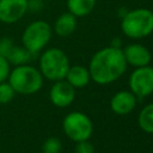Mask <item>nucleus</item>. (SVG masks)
<instances>
[{
    "label": "nucleus",
    "instance_id": "9b49d317",
    "mask_svg": "<svg viewBox=\"0 0 153 153\" xmlns=\"http://www.w3.org/2000/svg\"><path fill=\"white\" fill-rule=\"evenodd\" d=\"M122 51H123L127 65H131L134 67L147 66L152 60V55L149 50L145 45L139 43L128 44Z\"/></svg>",
    "mask_w": 153,
    "mask_h": 153
},
{
    "label": "nucleus",
    "instance_id": "9d476101",
    "mask_svg": "<svg viewBox=\"0 0 153 153\" xmlns=\"http://www.w3.org/2000/svg\"><path fill=\"white\" fill-rule=\"evenodd\" d=\"M75 88L66 80H57L50 90V100L57 108H66L73 103Z\"/></svg>",
    "mask_w": 153,
    "mask_h": 153
},
{
    "label": "nucleus",
    "instance_id": "7ed1b4c3",
    "mask_svg": "<svg viewBox=\"0 0 153 153\" xmlns=\"http://www.w3.org/2000/svg\"><path fill=\"white\" fill-rule=\"evenodd\" d=\"M41 73L49 80L57 81L66 78L69 69V60L67 55L57 48L48 49L43 53L39 60Z\"/></svg>",
    "mask_w": 153,
    "mask_h": 153
},
{
    "label": "nucleus",
    "instance_id": "f03ea898",
    "mask_svg": "<svg viewBox=\"0 0 153 153\" xmlns=\"http://www.w3.org/2000/svg\"><path fill=\"white\" fill-rule=\"evenodd\" d=\"M123 33L129 38H143L153 32V12L147 8H136L124 14L121 23Z\"/></svg>",
    "mask_w": 153,
    "mask_h": 153
},
{
    "label": "nucleus",
    "instance_id": "dca6fc26",
    "mask_svg": "<svg viewBox=\"0 0 153 153\" xmlns=\"http://www.w3.org/2000/svg\"><path fill=\"white\" fill-rule=\"evenodd\" d=\"M139 127L147 134H153V103L142 108L137 117Z\"/></svg>",
    "mask_w": 153,
    "mask_h": 153
},
{
    "label": "nucleus",
    "instance_id": "0eeeda50",
    "mask_svg": "<svg viewBox=\"0 0 153 153\" xmlns=\"http://www.w3.org/2000/svg\"><path fill=\"white\" fill-rule=\"evenodd\" d=\"M129 88L139 98L153 93V67L149 65L136 67L129 76Z\"/></svg>",
    "mask_w": 153,
    "mask_h": 153
},
{
    "label": "nucleus",
    "instance_id": "f3484780",
    "mask_svg": "<svg viewBox=\"0 0 153 153\" xmlns=\"http://www.w3.org/2000/svg\"><path fill=\"white\" fill-rule=\"evenodd\" d=\"M42 149L43 153H60L62 149V145L57 137H49L44 141Z\"/></svg>",
    "mask_w": 153,
    "mask_h": 153
},
{
    "label": "nucleus",
    "instance_id": "1a4fd4ad",
    "mask_svg": "<svg viewBox=\"0 0 153 153\" xmlns=\"http://www.w3.org/2000/svg\"><path fill=\"white\" fill-rule=\"evenodd\" d=\"M27 6V0H0V20L7 24L19 20Z\"/></svg>",
    "mask_w": 153,
    "mask_h": 153
},
{
    "label": "nucleus",
    "instance_id": "ddd939ff",
    "mask_svg": "<svg viewBox=\"0 0 153 153\" xmlns=\"http://www.w3.org/2000/svg\"><path fill=\"white\" fill-rule=\"evenodd\" d=\"M66 80L74 87V88H82L85 87L90 80V72L88 68L84 66H73L69 67L67 74H66Z\"/></svg>",
    "mask_w": 153,
    "mask_h": 153
},
{
    "label": "nucleus",
    "instance_id": "6ab92c4d",
    "mask_svg": "<svg viewBox=\"0 0 153 153\" xmlns=\"http://www.w3.org/2000/svg\"><path fill=\"white\" fill-rule=\"evenodd\" d=\"M75 153H94V147L88 140L79 141L75 146Z\"/></svg>",
    "mask_w": 153,
    "mask_h": 153
},
{
    "label": "nucleus",
    "instance_id": "4468645a",
    "mask_svg": "<svg viewBox=\"0 0 153 153\" xmlns=\"http://www.w3.org/2000/svg\"><path fill=\"white\" fill-rule=\"evenodd\" d=\"M76 17H74L72 13H63L61 14L56 22H55V25H54V29H55V32L61 36V37H67L69 36L71 33L74 32L75 27H76V20H75Z\"/></svg>",
    "mask_w": 153,
    "mask_h": 153
},
{
    "label": "nucleus",
    "instance_id": "20e7f679",
    "mask_svg": "<svg viewBox=\"0 0 153 153\" xmlns=\"http://www.w3.org/2000/svg\"><path fill=\"white\" fill-rule=\"evenodd\" d=\"M43 84L42 73L31 66H19L10 75V85L14 92L31 94L37 92Z\"/></svg>",
    "mask_w": 153,
    "mask_h": 153
},
{
    "label": "nucleus",
    "instance_id": "423d86ee",
    "mask_svg": "<svg viewBox=\"0 0 153 153\" xmlns=\"http://www.w3.org/2000/svg\"><path fill=\"white\" fill-rule=\"evenodd\" d=\"M50 37H51L50 25L43 20H37L31 23L25 29L23 33V43L29 51L37 54L42 48L47 45Z\"/></svg>",
    "mask_w": 153,
    "mask_h": 153
},
{
    "label": "nucleus",
    "instance_id": "f257e3e1",
    "mask_svg": "<svg viewBox=\"0 0 153 153\" xmlns=\"http://www.w3.org/2000/svg\"><path fill=\"white\" fill-rule=\"evenodd\" d=\"M126 69L127 62L122 49L112 45L98 50L88 65L91 79L99 85L116 81L124 74Z\"/></svg>",
    "mask_w": 153,
    "mask_h": 153
},
{
    "label": "nucleus",
    "instance_id": "a211bd4d",
    "mask_svg": "<svg viewBox=\"0 0 153 153\" xmlns=\"http://www.w3.org/2000/svg\"><path fill=\"white\" fill-rule=\"evenodd\" d=\"M14 96V90L12 88V86L10 84H5L1 82L0 84V103L1 104H6L10 100H12Z\"/></svg>",
    "mask_w": 153,
    "mask_h": 153
},
{
    "label": "nucleus",
    "instance_id": "6e6552de",
    "mask_svg": "<svg viewBox=\"0 0 153 153\" xmlns=\"http://www.w3.org/2000/svg\"><path fill=\"white\" fill-rule=\"evenodd\" d=\"M0 55L13 65H23L29 62L36 54L29 51L26 48L13 45L10 38L0 39Z\"/></svg>",
    "mask_w": 153,
    "mask_h": 153
},
{
    "label": "nucleus",
    "instance_id": "aec40b11",
    "mask_svg": "<svg viewBox=\"0 0 153 153\" xmlns=\"http://www.w3.org/2000/svg\"><path fill=\"white\" fill-rule=\"evenodd\" d=\"M8 72H10L8 61L0 55V82H2L8 76Z\"/></svg>",
    "mask_w": 153,
    "mask_h": 153
},
{
    "label": "nucleus",
    "instance_id": "f8f14e48",
    "mask_svg": "<svg viewBox=\"0 0 153 153\" xmlns=\"http://www.w3.org/2000/svg\"><path fill=\"white\" fill-rule=\"evenodd\" d=\"M136 106V96L131 91H118L110 99V109L117 115H128Z\"/></svg>",
    "mask_w": 153,
    "mask_h": 153
},
{
    "label": "nucleus",
    "instance_id": "2eb2a0df",
    "mask_svg": "<svg viewBox=\"0 0 153 153\" xmlns=\"http://www.w3.org/2000/svg\"><path fill=\"white\" fill-rule=\"evenodd\" d=\"M96 6V0H67L69 13L74 17L87 16Z\"/></svg>",
    "mask_w": 153,
    "mask_h": 153
},
{
    "label": "nucleus",
    "instance_id": "39448f33",
    "mask_svg": "<svg viewBox=\"0 0 153 153\" xmlns=\"http://www.w3.org/2000/svg\"><path fill=\"white\" fill-rule=\"evenodd\" d=\"M62 128L65 134L75 142L88 140L93 133L92 121L86 114L80 111L69 112L62 122Z\"/></svg>",
    "mask_w": 153,
    "mask_h": 153
}]
</instances>
